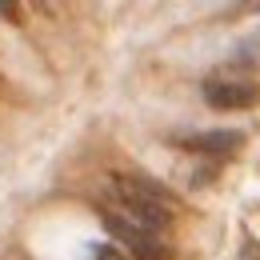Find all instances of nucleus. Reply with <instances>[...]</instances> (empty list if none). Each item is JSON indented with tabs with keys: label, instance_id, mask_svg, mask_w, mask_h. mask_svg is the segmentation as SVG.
<instances>
[{
	"label": "nucleus",
	"instance_id": "2",
	"mask_svg": "<svg viewBox=\"0 0 260 260\" xmlns=\"http://www.w3.org/2000/svg\"><path fill=\"white\" fill-rule=\"evenodd\" d=\"M100 224H104V232H108L116 244H124V252H128L132 260H168V256H172V252H168V244H164L156 232H148V228L124 220L120 212L100 208Z\"/></svg>",
	"mask_w": 260,
	"mask_h": 260
},
{
	"label": "nucleus",
	"instance_id": "8",
	"mask_svg": "<svg viewBox=\"0 0 260 260\" xmlns=\"http://www.w3.org/2000/svg\"><path fill=\"white\" fill-rule=\"evenodd\" d=\"M0 84H4V76H0Z\"/></svg>",
	"mask_w": 260,
	"mask_h": 260
},
{
	"label": "nucleus",
	"instance_id": "3",
	"mask_svg": "<svg viewBox=\"0 0 260 260\" xmlns=\"http://www.w3.org/2000/svg\"><path fill=\"white\" fill-rule=\"evenodd\" d=\"M204 104L220 112H240L260 104V84L252 80H204Z\"/></svg>",
	"mask_w": 260,
	"mask_h": 260
},
{
	"label": "nucleus",
	"instance_id": "7",
	"mask_svg": "<svg viewBox=\"0 0 260 260\" xmlns=\"http://www.w3.org/2000/svg\"><path fill=\"white\" fill-rule=\"evenodd\" d=\"M208 180H216V168H196L192 172V184H208Z\"/></svg>",
	"mask_w": 260,
	"mask_h": 260
},
{
	"label": "nucleus",
	"instance_id": "6",
	"mask_svg": "<svg viewBox=\"0 0 260 260\" xmlns=\"http://www.w3.org/2000/svg\"><path fill=\"white\" fill-rule=\"evenodd\" d=\"M0 16H4V20H12V24H20V20H24V8H20V4H12V0H0Z\"/></svg>",
	"mask_w": 260,
	"mask_h": 260
},
{
	"label": "nucleus",
	"instance_id": "5",
	"mask_svg": "<svg viewBox=\"0 0 260 260\" xmlns=\"http://www.w3.org/2000/svg\"><path fill=\"white\" fill-rule=\"evenodd\" d=\"M88 260H128L116 244H104V240H96V244H88Z\"/></svg>",
	"mask_w": 260,
	"mask_h": 260
},
{
	"label": "nucleus",
	"instance_id": "4",
	"mask_svg": "<svg viewBox=\"0 0 260 260\" xmlns=\"http://www.w3.org/2000/svg\"><path fill=\"white\" fill-rule=\"evenodd\" d=\"M180 148L200 152V156H232L236 148H244V132L240 128H208V132H192L180 140Z\"/></svg>",
	"mask_w": 260,
	"mask_h": 260
},
{
	"label": "nucleus",
	"instance_id": "1",
	"mask_svg": "<svg viewBox=\"0 0 260 260\" xmlns=\"http://www.w3.org/2000/svg\"><path fill=\"white\" fill-rule=\"evenodd\" d=\"M112 196L120 200V208H124V220L132 224L148 228V232H168L172 228V212H176V192L172 188H164L160 180H152V176H112Z\"/></svg>",
	"mask_w": 260,
	"mask_h": 260
}]
</instances>
